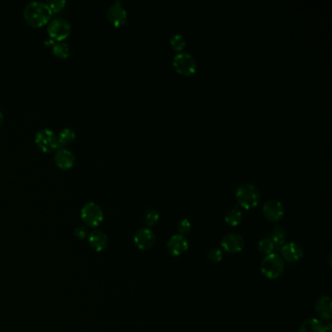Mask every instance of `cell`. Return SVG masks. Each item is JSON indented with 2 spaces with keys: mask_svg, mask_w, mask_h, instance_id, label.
I'll list each match as a JSON object with an SVG mask.
<instances>
[{
  "mask_svg": "<svg viewBox=\"0 0 332 332\" xmlns=\"http://www.w3.org/2000/svg\"><path fill=\"white\" fill-rule=\"evenodd\" d=\"M281 257L287 262H296L303 257V248L296 242H289L281 246Z\"/></svg>",
  "mask_w": 332,
  "mask_h": 332,
  "instance_id": "obj_13",
  "label": "cell"
},
{
  "mask_svg": "<svg viewBox=\"0 0 332 332\" xmlns=\"http://www.w3.org/2000/svg\"><path fill=\"white\" fill-rule=\"evenodd\" d=\"M260 192L259 188L250 182L241 183L236 190V199L240 207L243 209H254L260 202Z\"/></svg>",
  "mask_w": 332,
  "mask_h": 332,
  "instance_id": "obj_2",
  "label": "cell"
},
{
  "mask_svg": "<svg viewBox=\"0 0 332 332\" xmlns=\"http://www.w3.org/2000/svg\"><path fill=\"white\" fill-rule=\"evenodd\" d=\"M222 248L229 253L241 252L245 247V241L238 234L229 233L225 235L222 240Z\"/></svg>",
  "mask_w": 332,
  "mask_h": 332,
  "instance_id": "obj_11",
  "label": "cell"
},
{
  "mask_svg": "<svg viewBox=\"0 0 332 332\" xmlns=\"http://www.w3.org/2000/svg\"><path fill=\"white\" fill-rule=\"evenodd\" d=\"M3 121H4V115H3L2 111L0 110V126L3 124Z\"/></svg>",
  "mask_w": 332,
  "mask_h": 332,
  "instance_id": "obj_30",
  "label": "cell"
},
{
  "mask_svg": "<svg viewBox=\"0 0 332 332\" xmlns=\"http://www.w3.org/2000/svg\"><path fill=\"white\" fill-rule=\"evenodd\" d=\"M177 230H178V233L179 235H182L185 236L186 234L189 233L190 230H191V223L188 220V219H182L181 222L178 223L177 225Z\"/></svg>",
  "mask_w": 332,
  "mask_h": 332,
  "instance_id": "obj_27",
  "label": "cell"
},
{
  "mask_svg": "<svg viewBox=\"0 0 332 332\" xmlns=\"http://www.w3.org/2000/svg\"><path fill=\"white\" fill-rule=\"evenodd\" d=\"M54 162L62 171H68L75 164V156L73 152L67 148H58L54 155Z\"/></svg>",
  "mask_w": 332,
  "mask_h": 332,
  "instance_id": "obj_10",
  "label": "cell"
},
{
  "mask_svg": "<svg viewBox=\"0 0 332 332\" xmlns=\"http://www.w3.org/2000/svg\"><path fill=\"white\" fill-rule=\"evenodd\" d=\"M35 144L41 151L46 153H50L60 148L58 135L50 129H42L37 132Z\"/></svg>",
  "mask_w": 332,
  "mask_h": 332,
  "instance_id": "obj_7",
  "label": "cell"
},
{
  "mask_svg": "<svg viewBox=\"0 0 332 332\" xmlns=\"http://www.w3.org/2000/svg\"><path fill=\"white\" fill-rule=\"evenodd\" d=\"M52 52L59 59H67L70 55V47L63 41L56 42L52 46Z\"/></svg>",
  "mask_w": 332,
  "mask_h": 332,
  "instance_id": "obj_21",
  "label": "cell"
},
{
  "mask_svg": "<svg viewBox=\"0 0 332 332\" xmlns=\"http://www.w3.org/2000/svg\"><path fill=\"white\" fill-rule=\"evenodd\" d=\"M47 30L50 38L56 42H61L69 36L71 25L66 19L58 17L50 21Z\"/></svg>",
  "mask_w": 332,
  "mask_h": 332,
  "instance_id": "obj_5",
  "label": "cell"
},
{
  "mask_svg": "<svg viewBox=\"0 0 332 332\" xmlns=\"http://www.w3.org/2000/svg\"><path fill=\"white\" fill-rule=\"evenodd\" d=\"M52 11L47 2L30 1L25 5L24 18L25 22L34 27H40L46 25L52 17Z\"/></svg>",
  "mask_w": 332,
  "mask_h": 332,
  "instance_id": "obj_1",
  "label": "cell"
},
{
  "mask_svg": "<svg viewBox=\"0 0 332 332\" xmlns=\"http://www.w3.org/2000/svg\"><path fill=\"white\" fill-rule=\"evenodd\" d=\"M224 220L227 225L231 227H236L243 220V212L238 207H235L226 213Z\"/></svg>",
  "mask_w": 332,
  "mask_h": 332,
  "instance_id": "obj_19",
  "label": "cell"
},
{
  "mask_svg": "<svg viewBox=\"0 0 332 332\" xmlns=\"http://www.w3.org/2000/svg\"><path fill=\"white\" fill-rule=\"evenodd\" d=\"M52 13H60L62 11L66 5L65 0H51L47 2Z\"/></svg>",
  "mask_w": 332,
  "mask_h": 332,
  "instance_id": "obj_25",
  "label": "cell"
},
{
  "mask_svg": "<svg viewBox=\"0 0 332 332\" xmlns=\"http://www.w3.org/2000/svg\"><path fill=\"white\" fill-rule=\"evenodd\" d=\"M259 249L260 252L268 255L277 249V246H275V244L271 240L270 236H265L259 240Z\"/></svg>",
  "mask_w": 332,
  "mask_h": 332,
  "instance_id": "obj_22",
  "label": "cell"
},
{
  "mask_svg": "<svg viewBox=\"0 0 332 332\" xmlns=\"http://www.w3.org/2000/svg\"><path fill=\"white\" fill-rule=\"evenodd\" d=\"M223 259V252L219 248H212L208 253V259L211 263H218Z\"/></svg>",
  "mask_w": 332,
  "mask_h": 332,
  "instance_id": "obj_26",
  "label": "cell"
},
{
  "mask_svg": "<svg viewBox=\"0 0 332 332\" xmlns=\"http://www.w3.org/2000/svg\"><path fill=\"white\" fill-rule=\"evenodd\" d=\"M172 65L176 72L185 76H191L197 70V63L194 57L187 52H179L172 59Z\"/></svg>",
  "mask_w": 332,
  "mask_h": 332,
  "instance_id": "obj_4",
  "label": "cell"
},
{
  "mask_svg": "<svg viewBox=\"0 0 332 332\" xmlns=\"http://www.w3.org/2000/svg\"><path fill=\"white\" fill-rule=\"evenodd\" d=\"M134 242L137 248L147 250L155 244V234L148 228H140L135 234Z\"/></svg>",
  "mask_w": 332,
  "mask_h": 332,
  "instance_id": "obj_12",
  "label": "cell"
},
{
  "mask_svg": "<svg viewBox=\"0 0 332 332\" xmlns=\"http://www.w3.org/2000/svg\"><path fill=\"white\" fill-rule=\"evenodd\" d=\"M263 214L271 222H280L284 215L283 204L276 199L267 200L263 205Z\"/></svg>",
  "mask_w": 332,
  "mask_h": 332,
  "instance_id": "obj_8",
  "label": "cell"
},
{
  "mask_svg": "<svg viewBox=\"0 0 332 332\" xmlns=\"http://www.w3.org/2000/svg\"><path fill=\"white\" fill-rule=\"evenodd\" d=\"M75 138H76V134H75L74 130L70 128H64L58 135L59 146L65 147V146L71 144L75 140Z\"/></svg>",
  "mask_w": 332,
  "mask_h": 332,
  "instance_id": "obj_20",
  "label": "cell"
},
{
  "mask_svg": "<svg viewBox=\"0 0 332 332\" xmlns=\"http://www.w3.org/2000/svg\"><path fill=\"white\" fill-rule=\"evenodd\" d=\"M188 241L185 236L176 234L172 236V238L169 240L167 244V248L169 252L173 256H179L183 254L185 251L188 249Z\"/></svg>",
  "mask_w": 332,
  "mask_h": 332,
  "instance_id": "obj_14",
  "label": "cell"
},
{
  "mask_svg": "<svg viewBox=\"0 0 332 332\" xmlns=\"http://www.w3.org/2000/svg\"><path fill=\"white\" fill-rule=\"evenodd\" d=\"M261 273L269 280H277L284 273V261L278 253L266 255L260 265Z\"/></svg>",
  "mask_w": 332,
  "mask_h": 332,
  "instance_id": "obj_3",
  "label": "cell"
},
{
  "mask_svg": "<svg viewBox=\"0 0 332 332\" xmlns=\"http://www.w3.org/2000/svg\"><path fill=\"white\" fill-rule=\"evenodd\" d=\"M89 244L91 247L96 251H102L106 248L108 244V239L106 234L100 230H95L89 234Z\"/></svg>",
  "mask_w": 332,
  "mask_h": 332,
  "instance_id": "obj_16",
  "label": "cell"
},
{
  "mask_svg": "<svg viewBox=\"0 0 332 332\" xmlns=\"http://www.w3.org/2000/svg\"><path fill=\"white\" fill-rule=\"evenodd\" d=\"M170 43H171L172 49L178 51V52H182V50L185 49V47L186 46L185 35L181 33L172 34L170 39Z\"/></svg>",
  "mask_w": 332,
  "mask_h": 332,
  "instance_id": "obj_23",
  "label": "cell"
},
{
  "mask_svg": "<svg viewBox=\"0 0 332 332\" xmlns=\"http://www.w3.org/2000/svg\"><path fill=\"white\" fill-rule=\"evenodd\" d=\"M75 236L76 238L78 239H85V238H88L89 237V232H88V228L86 226H79L75 229Z\"/></svg>",
  "mask_w": 332,
  "mask_h": 332,
  "instance_id": "obj_28",
  "label": "cell"
},
{
  "mask_svg": "<svg viewBox=\"0 0 332 332\" xmlns=\"http://www.w3.org/2000/svg\"><path fill=\"white\" fill-rule=\"evenodd\" d=\"M128 18V14L124 8L123 4L120 0L114 1L108 10H107V19L112 25L116 27L122 26L126 24Z\"/></svg>",
  "mask_w": 332,
  "mask_h": 332,
  "instance_id": "obj_9",
  "label": "cell"
},
{
  "mask_svg": "<svg viewBox=\"0 0 332 332\" xmlns=\"http://www.w3.org/2000/svg\"><path fill=\"white\" fill-rule=\"evenodd\" d=\"M271 240L273 241V243L275 244V246H277V248L279 246H283V244H285V240L287 237V234L285 229L283 228V226L281 225H277L274 227V229L272 230L270 235Z\"/></svg>",
  "mask_w": 332,
  "mask_h": 332,
  "instance_id": "obj_18",
  "label": "cell"
},
{
  "mask_svg": "<svg viewBox=\"0 0 332 332\" xmlns=\"http://www.w3.org/2000/svg\"><path fill=\"white\" fill-rule=\"evenodd\" d=\"M298 332H327L325 329L324 324L318 319H308V320H304L299 329Z\"/></svg>",
  "mask_w": 332,
  "mask_h": 332,
  "instance_id": "obj_17",
  "label": "cell"
},
{
  "mask_svg": "<svg viewBox=\"0 0 332 332\" xmlns=\"http://www.w3.org/2000/svg\"><path fill=\"white\" fill-rule=\"evenodd\" d=\"M81 218L89 227H97L103 222V210L97 203L89 202L81 209Z\"/></svg>",
  "mask_w": 332,
  "mask_h": 332,
  "instance_id": "obj_6",
  "label": "cell"
},
{
  "mask_svg": "<svg viewBox=\"0 0 332 332\" xmlns=\"http://www.w3.org/2000/svg\"><path fill=\"white\" fill-rule=\"evenodd\" d=\"M316 314L321 320H330L332 318V301L330 296H321L315 305Z\"/></svg>",
  "mask_w": 332,
  "mask_h": 332,
  "instance_id": "obj_15",
  "label": "cell"
},
{
  "mask_svg": "<svg viewBox=\"0 0 332 332\" xmlns=\"http://www.w3.org/2000/svg\"><path fill=\"white\" fill-rule=\"evenodd\" d=\"M159 218H160V214L156 209H148L144 215V223L148 227H151L159 222Z\"/></svg>",
  "mask_w": 332,
  "mask_h": 332,
  "instance_id": "obj_24",
  "label": "cell"
},
{
  "mask_svg": "<svg viewBox=\"0 0 332 332\" xmlns=\"http://www.w3.org/2000/svg\"><path fill=\"white\" fill-rule=\"evenodd\" d=\"M44 43H45V45H48V46H49V45H52V46H53V45L56 43V41H54L52 38H50L49 37V38L45 39Z\"/></svg>",
  "mask_w": 332,
  "mask_h": 332,
  "instance_id": "obj_29",
  "label": "cell"
}]
</instances>
